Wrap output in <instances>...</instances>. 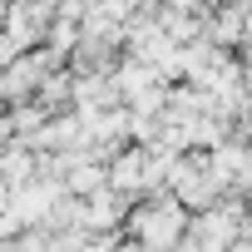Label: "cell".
I'll return each instance as SVG.
<instances>
[{
    "label": "cell",
    "mask_w": 252,
    "mask_h": 252,
    "mask_svg": "<svg viewBox=\"0 0 252 252\" xmlns=\"http://www.w3.org/2000/svg\"><path fill=\"white\" fill-rule=\"evenodd\" d=\"M0 10H5V0H0Z\"/></svg>",
    "instance_id": "2"
},
{
    "label": "cell",
    "mask_w": 252,
    "mask_h": 252,
    "mask_svg": "<svg viewBox=\"0 0 252 252\" xmlns=\"http://www.w3.org/2000/svg\"><path fill=\"white\" fill-rule=\"evenodd\" d=\"M178 208H154V213H144V252H163V247H173V237H178Z\"/></svg>",
    "instance_id": "1"
}]
</instances>
